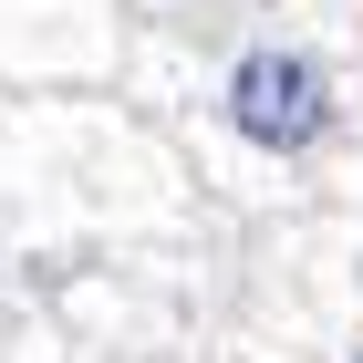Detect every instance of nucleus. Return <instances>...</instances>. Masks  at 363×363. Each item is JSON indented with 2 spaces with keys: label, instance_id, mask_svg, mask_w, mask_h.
<instances>
[{
  "label": "nucleus",
  "instance_id": "obj_1",
  "mask_svg": "<svg viewBox=\"0 0 363 363\" xmlns=\"http://www.w3.org/2000/svg\"><path fill=\"white\" fill-rule=\"evenodd\" d=\"M218 114H228V135L259 145V156H311L342 125V84H333V62L311 42H250L228 62V84H218Z\"/></svg>",
  "mask_w": 363,
  "mask_h": 363
}]
</instances>
